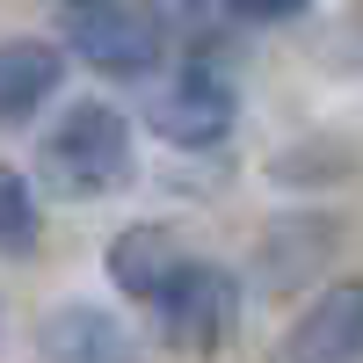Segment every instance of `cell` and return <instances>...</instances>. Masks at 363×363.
<instances>
[{
	"label": "cell",
	"mask_w": 363,
	"mask_h": 363,
	"mask_svg": "<svg viewBox=\"0 0 363 363\" xmlns=\"http://www.w3.org/2000/svg\"><path fill=\"white\" fill-rule=\"evenodd\" d=\"M145 306L160 313L167 349H182V356H218L225 335H233L240 298H233V277H225V269H211V262H182L174 277L145 298Z\"/></svg>",
	"instance_id": "3"
},
{
	"label": "cell",
	"mask_w": 363,
	"mask_h": 363,
	"mask_svg": "<svg viewBox=\"0 0 363 363\" xmlns=\"http://www.w3.org/2000/svg\"><path fill=\"white\" fill-rule=\"evenodd\" d=\"M58 80H66V58L58 44H37V37H15L0 44V124H22V116H37Z\"/></svg>",
	"instance_id": "6"
},
{
	"label": "cell",
	"mask_w": 363,
	"mask_h": 363,
	"mask_svg": "<svg viewBox=\"0 0 363 363\" xmlns=\"http://www.w3.org/2000/svg\"><path fill=\"white\" fill-rule=\"evenodd\" d=\"M182 262H189V255H182L174 233H160V225H131V233L109 240V277H116L124 298H153Z\"/></svg>",
	"instance_id": "8"
},
{
	"label": "cell",
	"mask_w": 363,
	"mask_h": 363,
	"mask_svg": "<svg viewBox=\"0 0 363 363\" xmlns=\"http://www.w3.org/2000/svg\"><path fill=\"white\" fill-rule=\"evenodd\" d=\"M37 247V196L15 167H0V255H29Z\"/></svg>",
	"instance_id": "9"
},
{
	"label": "cell",
	"mask_w": 363,
	"mask_h": 363,
	"mask_svg": "<svg viewBox=\"0 0 363 363\" xmlns=\"http://www.w3.org/2000/svg\"><path fill=\"white\" fill-rule=\"evenodd\" d=\"M58 22H66V44L109 80H145L160 66V22L131 0H66Z\"/></svg>",
	"instance_id": "2"
},
{
	"label": "cell",
	"mask_w": 363,
	"mask_h": 363,
	"mask_svg": "<svg viewBox=\"0 0 363 363\" xmlns=\"http://www.w3.org/2000/svg\"><path fill=\"white\" fill-rule=\"evenodd\" d=\"M225 8H233L240 22H291V15H306L313 0H225Z\"/></svg>",
	"instance_id": "10"
},
{
	"label": "cell",
	"mask_w": 363,
	"mask_h": 363,
	"mask_svg": "<svg viewBox=\"0 0 363 363\" xmlns=\"http://www.w3.org/2000/svg\"><path fill=\"white\" fill-rule=\"evenodd\" d=\"M277 363H363V284H335L313 298V313H298L284 335Z\"/></svg>",
	"instance_id": "5"
},
{
	"label": "cell",
	"mask_w": 363,
	"mask_h": 363,
	"mask_svg": "<svg viewBox=\"0 0 363 363\" xmlns=\"http://www.w3.org/2000/svg\"><path fill=\"white\" fill-rule=\"evenodd\" d=\"M44 356L51 363H138L131 335L109 313H95V306H66V313H58L44 327Z\"/></svg>",
	"instance_id": "7"
},
{
	"label": "cell",
	"mask_w": 363,
	"mask_h": 363,
	"mask_svg": "<svg viewBox=\"0 0 363 363\" xmlns=\"http://www.w3.org/2000/svg\"><path fill=\"white\" fill-rule=\"evenodd\" d=\"M131 174V124L109 102H73L44 138V182L58 196H109Z\"/></svg>",
	"instance_id": "1"
},
{
	"label": "cell",
	"mask_w": 363,
	"mask_h": 363,
	"mask_svg": "<svg viewBox=\"0 0 363 363\" xmlns=\"http://www.w3.org/2000/svg\"><path fill=\"white\" fill-rule=\"evenodd\" d=\"M233 116H240V102H233V80L225 73H211V66H182L174 80H160L153 95H145V124H153L167 145H218L225 131H233Z\"/></svg>",
	"instance_id": "4"
}]
</instances>
